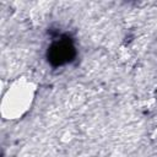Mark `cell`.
Masks as SVG:
<instances>
[{
  "mask_svg": "<svg viewBox=\"0 0 157 157\" xmlns=\"http://www.w3.org/2000/svg\"><path fill=\"white\" fill-rule=\"evenodd\" d=\"M36 96V82L26 76L15 78L2 94L0 104L1 117L6 120H17L23 118L31 109Z\"/></svg>",
  "mask_w": 157,
  "mask_h": 157,
  "instance_id": "cell-1",
  "label": "cell"
}]
</instances>
